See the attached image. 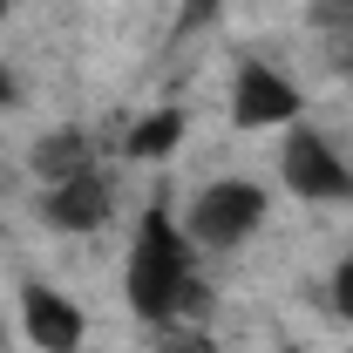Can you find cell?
Wrapping results in <instances>:
<instances>
[{
  "label": "cell",
  "mask_w": 353,
  "mask_h": 353,
  "mask_svg": "<svg viewBox=\"0 0 353 353\" xmlns=\"http://www.w3.org/2000/svg\"><path fill=\"white\" fill-rule=\"evenodd\" d=\"M14 95H21V88H14V68H7V61H0V109H7V102H14Z\"/></svg>",
  "instance_id": "4fadbf2b"
},
{
  "label": "cell",
  "mask_w": 353,
  "mask_h": 353,
  "mask_svg": "<svg viewBox=\"0 0 353 353\" xmlns=\"http://www.w3.org/2000/svg\"><path fill=\"white\" fill-rule=\"evenodd\" d=\"M306 21L333 41H353V0H306Z\"/></svg>",
  "instance_id": "9c48e42d"
},
{
  "label": "cell",
  "mask_w": 353,
  "mask_h": 353,
  "mask_svg": "<svg viewBox=\"0 0 353 353\" xmlns=\"http://www.w3.org/2000/svg\"><path fill=\"white\" fill-rule=\"evenodd\" d=\"M21 333L34 340L41 353H82L88 340V312L68 299V292H54V285H21Z\"/></svg>",
  "instance_id": "5b68a950"
},
{
  "label": "cell",
  "mask_w": 353,
  "mask_h": 353,
  "mask_svg": "<svg viewBox=\"0 0 353 353\" xmlns=\"http://www.w3.org/2000/svg\"><path fill=\"white\" fill-rule=\"evenodd\" d=\"M333 68H340V75L353 82V41H333Z\"/></svg>",
  "instance_id": "7c38bea8"
},
{
  "label": "cell",
  "mask_w": 353,
  "mask_h": 353,
  "mask_svg": "<svg viewBox=\"0 0 353 353\" xmlns=\"http://www.w3.org/2000/svg\"><path fill=\"white\" fill-rule=\"evenodd\" d=\"M123 292H130V312L143 326H183V319H204V306H211V292L197 279V245L176 231L163 197H150V211L136 218Z\"/></svg>",
  "instance_id": "6da1fadb"
},
{
  "label": "cell",
  "mask_w": 353,
  "mask_h": 353,
  "mask_svg": "<svg viewBox=\"0 0 353 353\" xmlns=\"http://www.w3.org/2000/svg\"><path fill=\"white\" fill-rule=\"evenodd\" d=\"M183 130H190V116H183V109H150V116L123 136V157H130V163H163V157H176Z\"/></svg>",
  "instance_id": "ba28073f"
},
{
  "label": "cell",
  "mask_w": 353,
  "mask_h": 353,
  "mask_svg": "<svg viewBox=\"0 0 353 353\" xmlns=\"http://www.w3.org/2000/svg\"><path fill=\"white\" fill-rule=\"evenodd\" d=\"M7 14H14V0H0V21H7Z\"/></svg>",
  "instance_id": "5bb4252c"
},
{
  "label": "cell",
  "mask_w": 353,
  "mask_h": 353,
  "mask_svg": "<svg viewBox=\"0 0 353 353\" xmlns=\"http://www.w3.org/2000/svg\"><path fill=\"white\" fill-rule=\"evenodd\" d=\"M285 353H306V347H285Z\"/></svg>",
  "instance_id": "9a60e30c"
},
{
  "label": "cell",
  "mask_w": 353,
  "mask_h": 353,
  "mask_svg": "<svg viewBox=\"0 0 353 353\" xmlns=\"http://www.w3.org/2000/svg\"><path fill=\"white\" fill-rule=\"evenodd\" d=\"M157 333H163V340H157L163 353H218V340H211L197 319H183V326H157Z\"/></svg>",
  "instance_id": "30bf717a"
},
{
  "label": "cell",
  "mask_w": 353,
  "mask_h": 353,
  "mask_svg": "<svg viewBox=\"0 0 353 353\" xmlns=\"http://www.w3.org/2000/svg\"><path fill=\"white\" fill-rule=\"evenodd\" d=\"M28 163H34V176H41V190H48V183H68V176L95 170V143L82 130H48Z\"/></svg>",
  "instance_id": "52a82bcc"
},
{
  "label": "cell",
  "mask_w": 353,
  "mask_h": 353,
  "mask_svg": "<svg viewBox=\"0 0 353 353\" xmlns=\"http://www.w3.org/2000/svg\"><path fill=\"white\" fill-rule=\"evenodd\" d=\"M306 116V95L285 82L272 61H245L231 75V123L238 130H292Z\"/></svg>",
  "instance_id": "277c9868"
},
{
  "label": "cell",
  "mask_w": 353,
  "mask_h": 353,
  "mask_svg": "<svg viewBox=\"0 0 353 353\" xmlns=\"http://www.w3.org/2000/svg\"><path fill=\"white\" fill-rule=\"evenodd\" d=\"M326 285H333V312H340V319L353 326V259H340V265H333V279H326Z\"/></svg>",
  "instance_id": "8fae6325"
},
{
  "label": "cell",
  "mask_w": 353,
  "mask_h": 353,
  "mask_svg": "<svg viewBox=\"0 0 353 353\" xmlns=\"http://www.w3.org/2000/svg\"><path fill=\"white\" fill-rule=\"evenodd\" d=\"M265 211H272L265 183H252V176H218V183H204L197 204L183 211V238H190L197 252H231V245H245L265 224Z\"/></svg>",
  "instance_id": "7a4b0ae2"
},
{
  "label": "cell",
  "mask_w": 353,
  "mask_h": 353,
  "mask_svg": "<svg viewBox=\"0 0 353 353\" xmlns=\"http://www.w3.org/2000/svg\"><path fill=\"white\" fill-rule=\"evenodd\" d=\"M279 176H285V190L306 197V204H340V197H353L347 157L312 130V123H292V130H285V143H279Z\"/></svg>",
  "instance_id": "3957f363"
},
{
  "label": "cell",
  "mask_w": 353,
  "mask_h": 353,
  "mask_svg": "<svg viewBox=\"0 0 353 353\" xmlns=\"http://www.w3.org/2000/svg\"><path fill=\"white\" fill-rule=\"evenodd\" d=\"M109 211H116V183L102 176V163L82 170V176H68V183H48V190H41V218L54 224V231H102Z\"/></svg>",
  "instance_id": "8992f818"
}]
</instances>
